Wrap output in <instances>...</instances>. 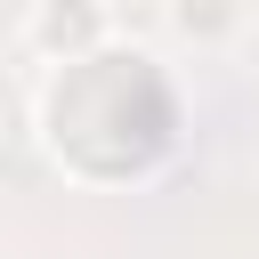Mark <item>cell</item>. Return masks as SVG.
Listing matches in <instances>:
<instances>
[{
    "label": "cell",
    "instance_id": "obj_1",
    "mask_svg": "<svg viewBox=\"0 0 259 259\" xmlns=\"http://www.w3.org/2000/svg\"><path fill=\"white\" fill-rule=\"evenodd\" d=\"M170 16H178L186 40H219V32L243 24V0H170Z\"/></svg>",
    "mask_w": 259,
    "mask_h": 259
},
{
    "label": "cell",
    "instance_id": "obj_2",
    "mask_svg": "<svg viewBox=\"0 0 259 259\" xmlns=\"http://www.w3.org/2000/svg\"><path fill=\"white\" fill-rule=\"evenodd\" d=\"M32 32H40V40H49V49H57V40H89V32H97V16H89V8H81V0H73V8H49V16H40V24H32Z\"/></svg>",
    "mask_w": 259,
    "mask_h": 259
}]
</instances>
